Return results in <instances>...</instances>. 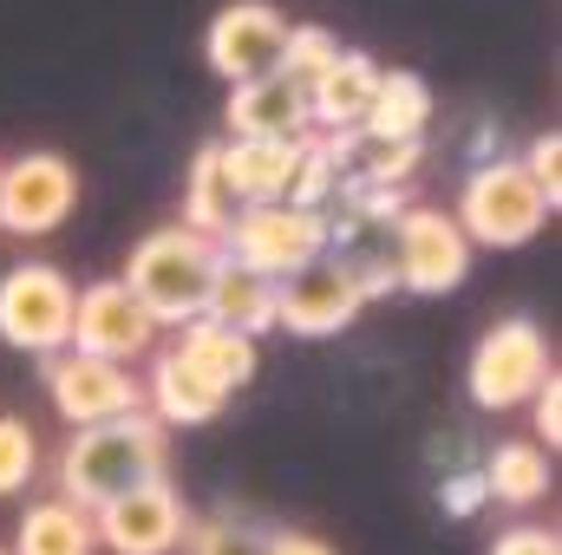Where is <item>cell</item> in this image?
Segmentation results:
<instances>
[{
	"instance_id": "cell-15",
	"label": "cell",
	"mask_w": 562,
	"mask_h": 555,
	"mask_svg": "<svg viewBox=\"0 0 562 555\" xmlns=\"http://www.w3.org/2000/svg\"><path fill=\"white\" fill-rule=\"evenodd\" d=\"M229 132L236 138H307V92L281 72H262L229 92Z\"/></svg>"
},
{
	"instance_id": "cell-8",
	"label": "cell",
	"mask_w": 562,
	"mask_h": 555,
	"mask_svg": "<svg viewBox=\"0 0 562 555\" xmlns=\"http://www.w3.org/2000/svg\"><path fill=\"white\" fill-rule=\"evenodd\" d=\"M46 393H53V412L66 418L72 431L86 424H112L125 412H144V386L112 366V360H92V353H46Z\"/></svg>"
},
{
	"instance_id": "cell-25",
	"label": "cell",
	"mask_w": 562,
	"mask_h": 555,
	"mask_svg": "<svg viewBox=\"0 0 562 555\" xmlns=\"http://www.w3.org/2000/svg\"><path fill=\"white\" fill-rule=\"evenodd\" d=\"M33 471H40V438H33V424L0 418V497L26 490V484H33Z\"/></svg>"
},
{
	"instance_id": "cell-31",
	"label": "cell",
	"mask_w": 562,
	"mask_h": 555,
	"mask_svg": "<svg viewBox=\"0 0 562 555\" xmlns=\"http://www.w3.org/2000/svg\"><path fill=\"white\" fill-rule=\"evenodd\" d=\"M269 555H334L321 536H301V530H281V536H269Z\"/></svg>"
},
{
	"instance_id": "cell-27",
	"label": "cell",
	"mask_w": 562,
	"mask_h": 555,
	"mask_svg": "<svg viewBox=\"0 0 562 555\" xmlns=\"http://www.w3.org/2000/svg\"><path fill=\"white\" fill-rule=\"evenodd\" d=\"M524 170H530V183L543 190V203L557 209V203H562V138H557V132H543V138L530 144Z\"/></svg>"
},
{
	"instance_id": "cell-18",
	"label": "cell",
	"mask_w": 562,
	"mask_h": 555,
	"mask_svg": "<svg viewBox=\"0 0 562 555\" xmlns=\"http://www.w3.org/2000/svg\"><path fill=\"white\" fill-rule=\"evenodd\" d=\"M203 320H216V327H229V333H243V340L269 333V327H276V281L256 275V269H243V262H223L216 281H210Z\"/></svg>"
},
{
	"instance_id": "cell-23",
	"label": "cell",
	"mask_w": 562,
	"mask_h": 555,
	"mask_svg": "<svg viewBox=\"0 0 562 555\" xmlns=\"http://www.w3.org/2000/svg\"><path fill=\"white\" fill-rule=\"evenodd\" d=\"M229 223H236V196H229V183H223V157H216V144H203L196 163H190V183H183V229L223 242Z\"/></svg>"
},
{
	"instance_id": "cell-29",
	"label": "cell",
	"mask_w": 562,
	"mask_h": 555,
	"mask_svg": "<svg viewBox=\"0 0 562 555\" xmlns=\"http://www.w3.org/2000/svg\"><path fill=\"white\" fill-rule=\"evenodd\" d=\"M491 555H562V543H557V530L524 523V530H504V536L491 543Z\"/></svg>"
},
{
	"instance_id": "cell-26",
	"label": "cell",
	"mask_w": 562,
	"mask_h": 555,
	"mask_svg": "<svg viewBox=\"0 0 562 555\" xmlns=\"http://www.w3.org/2000/svg\"><path fill=\"white\" fill-rule=\"evenodd\" d=\"M190 555H269V536L256 523H236V517H216L203 530H190Z\"/></svg>"
},
{
	"instance_id": "cell-1",
	"label": "cell",
	"mask_w": 562,
	"mask_h": 555,
	"mask_svg": "<svg viewBox=\"0 0 562 555\" xmlns=\"http://www.w3.org/2000/svg\"><path fill=\"white\" fill-rule=\"evenodd\" d=\"M164 477V424L150 412H125L112 424H86L72 431V444L59 451V497L79 503L86 517L105 510L112 497L157 484Z\"/></svg>"
},
{
	"instance_id": "cell-16",
	"label": "cell",
	"mask_w": 562,
	"mask_h": 555,
	"mask_svg": "<svg viewBox=\"0 0 562 555\" xmlns=\"http://www.w3.org/2000/svg\"><path fill=\"white\" fill-rule=\"evenodd\" d=\"M373 86H380V66L367 53H334V66L307 86V125H327L334 138L360 132V118L373 105Z\"/></svg>"
},
{
	"instance_id": "cell-21",
	"label": "cell",
	"mask_w": 562,
	"mask_h": 555,
	"mask_svg": "<svg viewBox=\"0 0 562 555\" xmlns=\"http://www.w3.org/2000/svg\"><path fill=\"white\" fill-rule=\"evenodd\" d=\"M144 399H150L157 424H210V418L223 412V393H216V386H203V380H196L177 353H164V360L150 366Z\"/></svg>"
},
{
	"instance_id": "cell-12",
	"label": "cell",
	"mask_w": 562,
	"mask_h": 555,
	"mask_svg": "<svg viewBox=\"0 0 562 555\" xmlns=\"http://www.w3.org/2000/svg\"><path fill=\"white\" fill-rule=\"evenodd\" d=\"M92 536L112 555H170L190 536V517H183V497L157 477V484L112 497L105 510H92Z\"/></svg>"
},
{
	"instance_id": "cell-10",
	"label": "cell",
	"mask_w": 562,
	"mask_h": 555,
	"mask_svg": "<svg viewBox=\"0 0 562 555\" xmlns=\"http://www.w3.org/2000/svg\"><path fill=\"white\" fill-rule=\"evenodd\" d=\"M360 307H367V294L353 281V262H340V256H314L307 269L276 281V327L301 333V340L340 333Z\"/></svg>"
},
{
	"instance_id": "cell-32",
	"label": "cell",
	"mask_w": 562,
	"mask_h": 555,
	"mask_svg": "<svg viewBox=\"0 0 562 555\" xmlns=\"http://www.w3.org/2000/svg\"><path fill=\"white\" fill-rule=\"evenodd\" d=\"M0 555H7V550H0Z\"/></svg>"
},
{
	"instance_id": "cell-11",
	"label": "cell",
	"mask_w": 562,
	"mask_h": 555,
	"mask_svg": "<svg viewBox=\"0 0 562 555\" xmlns=\"http://www.w3.org/2000/svg\"><path fill=\"white\" fill-rule=\"evenodd\" d=\"M150 340H157V320L132 301L125 281H92V287H79V301H72V340H66L72 353H92V360L125 366V360L150 353Z\"/></svg>"
},
{
	"instance_id": "cell-24",
	"label": "cell",
	"mask_w": 562,
	"mask_h": 555,
	"mask_svg": "<svg viewBox=\"0 0 562 555\" xmlns=\"http://www.w3.org/2000/svg\"><path fill=\"white\" fill-rule=\"evenodd\" d=\"M334 53H340V39H334L327 26H288V46H281L276 72H281V79H294V86L307 92V86L334 66Z\"/></svg>"
},
{
	"instance_id": "cell-20",
	"label": "cell",
	"mask_w": 562,
	"mask_h": 555,
	"mask_svg": "<svg viewBox=\"0 0 562 555\" xmlns=\"http://www.w3.org/2000/svg\"><path fill=\"white\" fill-rule=\"evenodd\" d=\"M484 497L510 503V510H530L550 497V451L543 444H497L484 457V477H477Z\"/></svg>"
},
{
	"instance_id": "cell-30",
	"label": "cell",
	"mask_w": 562,
	"mask_h": 555,
	"mask_svg": "<svg viewBox=\"0 0 562 555\" xmlns=\"http://www.w3.org/2000/svg\"><path fill=\"white\" fill-rule=\"evenodd\" d=\"M530 406H537V438L557 451V438H562V412H557V406H562V386H557V373L537 386V399H530Z\"/></svg>"
},
{
	"instance_id": "cell-19",
	"label": "cell",
	"mask_w": 562,
	"mask_h": 555,
	"mask_svg": "<svg viewBox=\"0 0 562 555\" xmlns=\"http://www.w3.org/2000/svg\"><path fill=\"white\" fill-rule=\"evenodd\" d=\"M425 118H431V86H425L419 72H380L373 105L360 118V138L367 144H419Z\"/></svg>"
},
{
	"instance_id": "cell-3",
	"label": "cell",
	"mask_w": 562,
	"mask_h": 555,
	"mask_svg": "<svg viewBox=\"0 0 562 555\" xmlns=\"http://www.w3.org/2000/svg\"><path fill=\"white\" fill-rule=\"evenodd\" d=\"M464 242H484V249H524L543 223H550V203L543 190L530 183V170L517 157H497V163H477L458 190V216Z\"/></svg>"
},
{
	"instance_id": "cell-9",
	"label": "cell",
	"mask_w": 562,
	"mask_h": 555,
	"mask_svg": "<svg viewBox=\"0 0 562 555\" xmlns=\"http://www.w3.org/2000/svg\"><path fill=\"white\" fill-rule=\"evenodd\" d=\"M471 275V242L445 209H400L393 216V281L413 294H451Z\"/></svg>"
},
{
	"instance_id": "cell-22",
	"label": "cell",
	"mask_w": 562,
	"mask_h": 555,
	"mask_svg": "<svg viewBox=\"0 0 562 555\" xmlns=\"http://www.w3.org/2000/svg\"><path fill=\"white\" fill-rule=\"evenodd\" d=\"M92 517L79 510V503H66V497H46V503H33L26 517H20V543L13 555H92Z\"/></svg>"
},
{
	"instance_id": "cell-13",
	"label": "cell",
	"mask_w": 562,
	"mask_h": 555,
	"mask_svg": "<svg viewBox=\"0 0 562 555\" xmlns=\"http://www.w3.org/2000/svg\"><path fill=\"white\" fill-rule=\"evenodd\" d=\"M281 46H288V20H281L269 0H229V7L210 20V33H203L210 72H223L229 86H249V79L276 72Z\"/></svg>"
},
{
	"instance_id": "cell-4",
	"label": "cell",
	"mask_w": 562,
	"mask_h": 555,
	"mask_svg": "<svg viewBox=\"0 0 562 555\" xmlns=\"http://www.w3.org/2000/svg\"><path fill=\"white\" fill-rule=\"evenodd\" d=\"M223 262H243L256 275H294L307 269L314 256H327V216L321 209H301V203H249L236 209V223L223 229Z\"/></svg>"
},
{
	"instance_id": "cell-7",
	"label": "cell",
	"mask_w": 562,
	"mask_h": 555,
	"mask_svg": "<svg viewBox=\"0 0 562 555\" xmlns=\"http://www.w3.org/2000/svg\"><path fill=\"white\" fill-rule=\"evenodd\" d=\"M79 203V170L59 150H20L0 163V229L7 236H53Z\"/></svg>"
},
{
	"instance_id": "cell-14",
	"label": "cell",
	"mask_w": 562,
	"mask_h": 555,
	"mask_svg": "<svg viewBox=\"0 0 562 555\" xmlns=\"http://www.w3.org/2000/svg\"><path fill=\"white\" fill-rule=\"evenodd\" d=\"M301 150H307V138H229V144H216L223 183H229L236 209H249V203H288L294 170H301Z\"/></svg>"
},
{
	"instance_id": "cell-6",
	"label": "cell",
	"mask_w": 562,
	"mask_h": 555,
	"mask_svg": "<svg viewBox=\"0 0 562 555\" xmlns=\"http://www.w3.org/2000/svg\"><path fill=\"white\" fill-rule=\"evenodd\" d=\"M543 380H550V340H543L537 320H497V327L471 347V399H477L484 412L530 406Z\"/></svg>"
},
{
	"instance_id": "cell-28",
	"label": "cell",
	"mask_w": 562,
	"mask_h": 555,
	"mask_svg": "<svg viewBox=\"0 0 562 555\" xmlns=\"http://www.w3.org/2000/svg\"><path fill=\"white\" fill-rule=\"evenodd\" d=\"M425 157V144H373V183L386 190V183H400V177H413V163Z\"/></svg>"
},
{
	"instance_id": "cell-17",
	"label": "cell",
	"mask_w": 562,
	"mask_h": 555,
	"mask_svg": "<svg viewBox=\"0 0 562 555\" xmlns=\"http://www.w3.org/2000/svg\"><path fill=\"white\" fill-rule=\"evenodd\" d=\"M170 353H177L203 386H216L223 399L256 380V340H243V333H229V327H216V320H183V340H177Z\"/></svg>"
},
{
	"instance_id": "cell-2",
	"label": "cell",
	"mask_w": 562,
	"mask_h": 555,
	"mask_svg": "<svg viewBox=\"0 0 562 555\" xmlns=\"http://www.w3.org/2000/svg\"><path fill=\"white\" fill-rule=\"evenodd\" d=\"M216 269H223V249L210 236L170 223V229H150L132 249V262H125L119 281L132 287V301L157 327H183V320H203V301H210Z\"/></svg>"
},
{
	"instance_id": "cell-5",
	"label": "cell",
	"mask_w": 562,
	"mask_h": 555,
	"mask_svg": "<svg viewBox=\"0 0 562 555\" xmlns=\"http://www.w3.org/2000/svg\"><path fill=\"white\" fill-rule=\"evenodd\" d=\"M72 301L79 287L59 275L53 262H20L0 275V340L20 353H66L72 340Z\"/></svg>"
}]
</instances>
